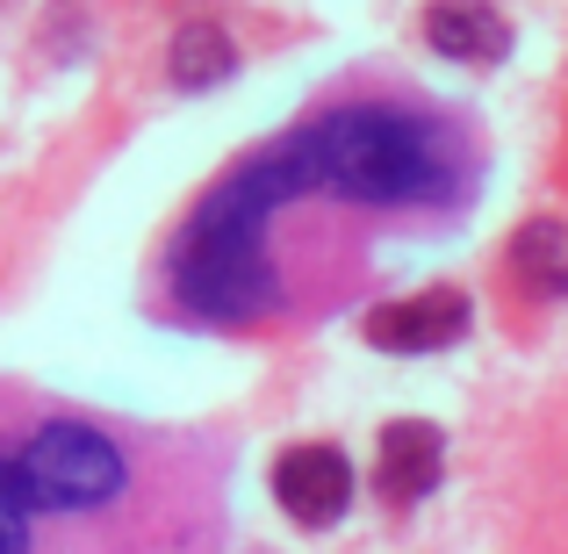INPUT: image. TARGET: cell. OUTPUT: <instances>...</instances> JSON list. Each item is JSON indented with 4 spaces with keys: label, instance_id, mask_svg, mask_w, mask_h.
I'll list each match as a JSON object with an SVG mask.
<instances>
[{
    "label": "cell",
    "instance_id": "1",
    "mask_svg": "<svg viewBox=\"0 0 568 554\" xmlns=\"http://www.w3.org/2000/svg\"><path fill=\"white\" fill-rule=\"evenodd\" d=\"M303 194V167H295V144H281L274 159H252L237 167V181H223L194 209L181 260H173V289L194 318L209 324H245L274 303V266H266V216L281 202Z\"/></svg>",
    "mask_w": 568,
    "mask_h": 554
},
{
    "label": "cell",
    "instance_id": "2",
    "mask_svg": "<svg viewBox=\"0 0 568 554\" xmlns=\"http://www.w3.org/2000/svg\"><path fill=\"white\" fill-rule=\"evenodd\" d=\"M295 167H303V194L332 188L353 202H417L439 188V159H432L425 130L403 123L388 109H338L317 130L295 138Z\"/></svg>",
    "mask_w": 568,
    "mask_h": 554
},
{
    "label": "cell",
    "instance_id": "3",
    "mask_svg": "<svg viewBox=\"0 0 568 554\" xmlns=\"http://www.w3.org/2000/svg\"><path fill=\"white\" fill-rule=\"evenodd\" d=\"M8 461H14V483H22L29 518L101 512V504L123 497V475H130L123 446H115L101 425H87V417H51V425H37Z\"/></svg>",
    "mask_w": 568,
    "mask_h": 554
},
{
    "label": "cell",
    "instance_id": "4",
    "mask_svg": "<svg viewBox=\"0 0 568 554\" xmlns=\"http://www.w3.org/2000/svg\"><path fill=\"white\" fill-rule=\"evenodd\" d=\"M274 497H281V512L310 533L338 526L346 504H353V461L338 454V446H288V454L274 461Z\"/></svg>",
    "mask_w": 568,
    "mask_h": 554
},
{
    "label": "cell",
    "instance_id": "5",
    "mask_svg": "<svg viewBox=\"0 0 568 554\" xmlns=\"http://www.w3.org/2000/svg\"><path fill=\"white\" fill-rule=\"evenodd\" d=\"M468 332V295L460 289H425L410 303H382L367 310V339L382 353H439Z\"/></svg>",
    "mask_w": 568,
    "mask_h": 554
},
{
    "label": "cell",
    "instance_id": "6",
    "mask_svg": "<svg viewBox=\"0 0 568 554\" xmlns=\"http://www.w3.org/2000/svg\"><path fill=\"white\" fill-rule=\"evenodd\" d=\"M446 475V440L439 425H425V417H396V425H382V461H375V490L382 504H417L432 497Z\"/></svg>",
    "mask_w": 568,
    "mask_h": 554
},
{
    "label": "cell",
    "instance_id": "7",
    "mask_svg": "<svg viewBox=\"0 0 568 554\" xmlns=\"http://www.w3.org/2000/svg\"><path fill=\"white\" fill-rule=\"evenodd\" d=\"M425 37H432V51L468 58V66H497V58L511 51V22H504L489 0H439V8L425 14Z\"/></svg>",
    "mask_w": 568,
    "mask_h": 554
},
{
    "label": "cell",
    "instance_id": "8",
    "mask_svg": "<svg viewBox=\"0 0 568 554\" xmlns=\"http://www.w3.org/2000/svg\"><path fill=\"white\" fill-rule=\"evenodd\" d=\"M231 72H237L231 29H216V22H181V37H173V51H166V80L181 87V94H209V87H223Z\"/></svg>",
    "mask_w": 568,
    "mask_h": 554
},
{
    "label": "cell",
    "instance_id": "9",
    "mask_svg": "<svg viewBox=\"0 0 568 554\" xmlns=\"http://www.w3.org/2000/svg\"><path fill=\"white\" fill-rule=\"evenodd\" d=\"M511 274H518V289L540 295V303L568 295V223L561 216H532L526 231L511 238Z\"/></svg>",
    "mask_w": 568,
    "mask_h": 554
},
{
    "label": "cell",
    "instance_id": "10",
    "mask_svg": "<svg viewBox=\"0 0 568 554\" xmlns=\"http://www.w3.org/2000/svg\"><path fill=\"white\" fill-rule=\"evenodd\" d=\"M29 504H22V483H14V461L0 454V554H29Z\"/></svg>",
    "mask_w": 568,
    "mask_h": 554
}]
</instances>
